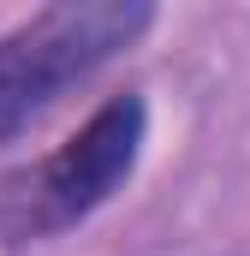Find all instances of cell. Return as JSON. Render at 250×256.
<instances>
[{
	"label": "cell",
	"instance_id": "7a4b0ae2",
	"mask_svg": "<svg viewBox=\"0 0 250 256\" xmlns=\"http://www.w3.org/2000/svg\"><path fill=\"white\" fill-rule=\"evenodd\" d=\"M143 137H149V102L137 90L108 96L54 155H42L36 167L0 185V238L36 244V238H54L66 226L90 220L137 173Z\"/></svg>",
	"mask_w": 250,
	"mask_h": 256
},
{
	"label": "cell",
	"instance_id": "6da1fadb",
	"mask_svg": "<svg viewBox=\"0 0 250 256\" xmlns=\"http://www.w3.org/2000/svg\"><path fill=\"white\" fill-rule=\"evenodd\" d=\"M149 24V0H60L12 24L0 36V143L30 131L66 90L120 60Z\"/></svg>",
	"mask_w": 250,
	"mask_h": 256
}]
</instances>
